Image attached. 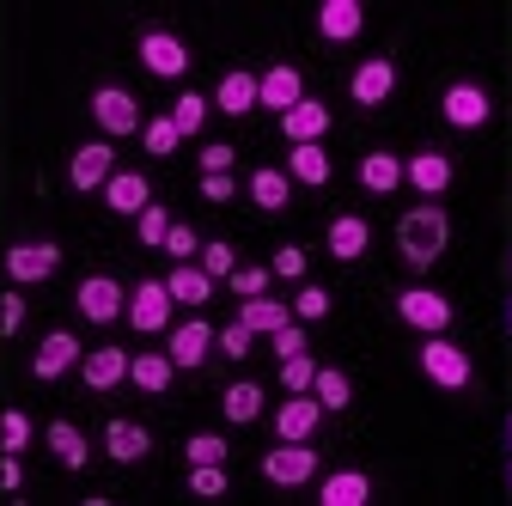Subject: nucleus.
Returning <instances> with one entry per match:
<instances>
[{
  "mask_svg": "<svg viewBox=\"0 0 512 506\" xmlns=\"http://www.w3.org/2000/svg\"><path fill=\"white\" fill-rule=\"evenodd\" d=\"M445 244H452V220H445V208H409L397 220V250H403V263L427 269L445 257Z\"/></svg>",
  "mask_w": 512,
  "mask_h": 506,
  "instance_id": "nucleus-1",
  "label": "nucleus"
},
{
  "mask_svg": "<svg viewBox=\"0 0 512 506\" xmlns=\"http://www.w3.org/2000/svg\"><path fill=\"white\" fill-rule=\"evenodd\" d=\"M421 372L433 378L439 391H464L470 385V354L458 342H445V336H427L421 342Z\"/></svg>",
  "mask_w": 512,
  "mask_h": 506,
  "instance_id": "nucleus-2",
  "label": "nucleus"
},
{
  "mask_svg": "<svg viewBox=\"0 0 512 506\" xmlns=\"http://www.w3.org/2000/svg\"><path fill=\"white\" fill-rule=\"evenodd\" d=\"M397 318L415 324L421 336H445V324H452V299L433 293V287H409V293H397Z\"/></svg>",
  "mask_w": 512,
  "mask_h": 506,
  "instance_id": "nucleus-3",
  "label": "nucleus"
},
{
  "mask_svg": "<svg viewBox=\"0 0 512 506\" xmlns=\"http://www.w3.org/2000/svg\"><path fill=\"white\" fill-rule=\"evenodd\" d=\"M92 122L104 135H141V104L128 98L122 86H98L92 92Z\"/></svg>",
  "mask_w": 512,
  "mask_h": 506,
  "instance_id": "nucleus-4",
  "label": "nucleus"
},
{
  "mask_svg": "<svg viewBox=\"0 0 512 506\" xmlns=\"http://www.w3.org/2000/svg\"><path fill=\"white\" fill-rule=\"evenodd\" d=\"M74 305H80V318H92V324H116L122 311H128V293L110 275H86L80 293H74Z\"/></svg>",
  "mask_w": 512,
  "mask_h": 506,
  "instance_id": "nucleus-5",
  "label": "nucleus"
},
{
  "mask_svg": "<svg viewBox=\"0 0 512 506\" xmlns=\"http://www.w3.org/2000/svg\"><path fill=\"white\" fill-rule=\"evenodd\" d=\"M263 476H269L275 488H299V482L317 476V452H305V439H281V452L263 458Z\"/></svg>",
  "mask_w": 512,
  "mask_h": 506,
  "instance_id": "nucleus-6",
  "label": "nucleus"
},
{
  "mask_svg": "<svg viewBox=\"0 0 512 506\" xmlns=\"http://www.w3.org/2000/svg\"><path fill=\"white\" fill-rule=\"evenodd\" d=\"M128 324H135L141 336H153V330L171 324V293H165V281H141L135 293H128Z\"/></svg>",
  "mask_w": 512,
  "mask_h": 506,
  "instance_id": "nucleus-7",
  "label": "nucleus"
},
{
  "mask_svg": "<svg viewBox=\"0 0 512 506\" xmlns=\"http://www.w3.org/2000/svg\"><path fill=\"white\" fill-rule=\"evenodd\" d=\"M445 122L452 129H482V122L494 116V104H488V92L482 86H470V80H458V86H445Z\"/></svg>",
  "mask_w": 512,
  "mask_h": 506,
  "instance_id": "nucleus-8",
  "label": "nucleus"
},
{
  "mask_svg": "<svg viewBox=\"0 0 512 506\" xmlns=\"http://www.w3.org/2000/svg\"><path fill=\"white\" fill-rule=\"evenodd\" d=\"M141 61H147V74L177 80V74L189 68V49H183V37H171V31H141Z\"/></svg>",
  "mask_w": 512,
  "mask_h": 506,
  "instance_id": "nucleus-9",
  "label": "nucleus"
},
{
  "mask_svg": "<svg viewBox=\"0 0 512 506\" xmlns=\"http://www.w3.org/2000/svg\"><path fill=\"white\" fill-rule=\"evenodd\" d=\"M116 177V153H110V141H86L74 159H68V183L74 189H104Z\"/></svg>",
  "mask_w": 512,
  "mask_h": 506,
  "instance_id": "nucleus-10",
  "label": "nucleus"
},
{
  "mask_svg": "<svg viewBox=\"0 0 512 506\" xmlns=\"http://www.w3.org/2000/svg\"><path fill=\"white\" fill-rule=\"evenodd\" d=\"M348 92H354V104H384V98L397 92V61H384V55L360 61L354 80H348Z\"/></svg>",
  "mask_w": 512,
  "mask_h": 506,
  "instance_id": "nucleus-11",
  "label": "nucleus"
},
{
  "mask_svg": "<svg viewBox=\"0 0 512 506\" xmlns=\"http://www.w3.org/2000/svg\"><path fill=\"white\" fill-rule=\"evenodd\" d=\"M305 98V80H299V68H287V61H275V68L263 74V80H256V104H263V110H293Z\"/></svg>",
  "mask_w": 512,
  "mask_h": 506,
  "instance_id": "nucleus-12",
  "label": "nucleus"
},
{
  "mask_svg": "<svg viewBox=\"0 0 512 506\" xmlns=\"http://www.w3.org/2000/svg\"><path fill=\"white\" fill-rule=\"evenodd\" d=\"M68 366H80V336H74V330H49L43 348H37V360H31V372L49 385V378H61Z\"/></svg>",
  "mask_w": 512,
  "mask_h": 506,
  "instance_id": "nucleus-13",
  "label": "nucleus"
},
{
  "mask_svg": "<svg viewBox=\"0 0 512 506\" xmlns=\"http://www.w3.org/2000/svg\"><path fill=\"white\" fill-rule=\"evenodd\" d=\"M55 263H61L55 244H13V250H7V275H13L19 287H25V281H49Z\"/></svg>",
  "mask_w": 512,
  "mask_h": 506,
  "instance_id": "nucleus-14",
  "label": "nucleus"
},
{
  "mask_svg": "<svg viewBox=\"0 0 512 506\" xmlns=\"http://www.w3.org/2000/svg\"><path fill=\"white\" fill-rule=\"evenodd\" d=\"M317 421H324V403H317L311 391H299V397H287V403L275 409V433H281V439H311Z\"/></svg>",
  "mask_w": 512,
  "mask_h": 506,
  "instance_id": "nucleus-15",
  "label": "nucleus"
},
{
  "mask_svg": "<svg viewBox=\"0 0 512 506\" xmlns=\"http://www.w3.org/2000/svg\"><path fill=\"white\" fill-rule=\"evenodd\" d=\"M281 135H287L293 147H305V141H324V135H330V110L317 104V98H299V104L281 116Z\"/></svg>",
  "mask_w": 512,
  "mask_h": 506,
  "instance_id": "nucleus-16",
  "label": "nucleus"
},
{
  "mask_svg": "<svg viewBox=\"0 0 512 506\" xmlns=\"http://www.w3.org/2000/svg\"><path fill=\"white\" fill-rule=\"evenodd\" d=\"M366 244H372V226H366L360 214H336V220H330V257H336V263H360Z\"/></svg>",
  "mask_w": 512,
  "mask_h": 506,
  "instance_id": "nucleus-17",
  "label": "nucleus"
},
{
  "mask_svg": "<svg viewBox=\"0 0 512 506\" xmlns=\"http://www.w3.org/2000/svg\"><path fill=\"white\" fill-rule=\"evenodd\" d=\"M80 378H86V391H116L122 378H128V354L122 348H92L80 360Z\"/></svg>",
  "mask_w": 512,
  "mask_h": 506,
  "instance_id": "nucleus-18",
  "label": "nucleus"
},
{
  "mask_svg": "<svg viewBox=\"0 0 512 506\" xmlns=\"http://www.w3.org/2000/svg\"><path fill=\"white\" fill-rule=\"evenodd\" d=\"M238 324H244L250 336H275L281 324H293V305H281V299H269V293H256V299L238 305Z\"/></svg>",
  "mask_w": 512,
  "mask_h": 506,
  "instance_id": "nucleus-19",
  "label": "nucleus"
},
{
  "mask_svg": "<svg viewBox=\"0 0 512 506\" xmlns=\"http://www.w3.org/2000/svg\"><path fill=\"white\" fill-rule=\"evenodd\" d=\"M360 25H366V7H360V0H324V7H317V31H324L330 43L360 37Z\"/></svg>",
  "mask_w": 512,
  "mask_h": 506,
  "instance_id": "nucleus-20",
  "label": "nucleus"
},
{
  "mask_svg": "<svg viewBox=\"0 0 512 506\" xmlns=\"http://www.w3.org/2000/svg\"><path fill=\"white\" fill-rule=\"evenodd\" d=\"M104 452H110L116 464H141V458L153 452V439H147L141 421H110V427H104Z\"/></svg>",
  "mask_w": 512,
  "mask_h": 506,
  "instance_id": "nucleus-21",
  "label": "nucleus"
},
{
  "mask_svg": "<svg viewBox=\"0 0 512 506\" xmlns=\"http://www.w3.org/2000/svg\"><path fill=\"white\" fill-rule=\"evenodd\" d=\"M403 177L433 202V196H445V189H452V159H445V153H415V159L403 165Z\"/></svg>",
  "mask_w": 512,
  "mask_h": 506,
  "instance_id": "nucleus-22",
  "label": "nucleus"
},
{
  "mask_svg": "<svg viewBox=\"0 0 512 506\" xmlns=\"http://www.w3.org/2000/svg\"><path fill=\"white\" fill-rule=\"evenodd\" d=\"M208 348H214V324H202V318H189V324L171 330V366H202Z\"/></svg>",
  "mask_w": 512,
  "mask_h": 506,
  "instance_id": "nucleus-23",
  "label": "nucleus"
},
{
  "mask_svg": "<svg viewBox=\"0 0 512 506\" xmlns=\"http://www.w3.org/2000/svg\"><path fill=\"white\" fill-rule=\"evenodd\" d=\"M104 202H110L116 214H141V208H153V189H147L141 171H116V177L104 183Z\"/></svg>",
  "mask_w": 512,
  "mask_h": 506,
  "instance_id": "nucleus-24",
  "label": "nucleus"
},
{
  "mask_svg": "<svg viewBox=\"0 0 512 506\" xmlns=\"http://www.w3.org/2000/svg\"><path fill=\"white\" fill-rule=\"evenodd\" d=\"M317 500H324V506H366L372 500V476L366 470H336V476H324Z\"/></svg>",
  "mask_w": 512,
  "mask_h": 506,
  "instance_id": "nucleus-25",
  "label": "nucleus"
},
{
  "mask_svg": "<svg viewBox=\"0 0 512 506\" xmlns=\"http://www.w3.org/2000/svg\"><path fill=\"white\" fill-rule=\"evenodd\" d=\"M165 293H171V305H208L214 275H208V269H196V263H177V269L165 275Z\"/></svg>",
  "mask_w": 512,
  "mask_h": 506,
  "instance_id": "nucleus-26",
  "label": "nucleus"
},
{
  "mask_svg": "<svg viewBox=\"0 0 512 506\" xmlns=\"http://www.w3.org/2000/svg\"><path fill=\"white\" fill-rule=\"evenodd\" d=\"M43 439H49V452L68 464V470H86V433H80L74 421H49Z\"/></svg>",
  "mask_w": 512,
  "mask_h": 506,
  "instance_id": "nucleus-27",
  "label": "nucleus"
},
{
  "mask_svg": "<svg viewBox=\"0 0 512 506\" xmlns=\"http://www.w3.org/2000/svg\"><path fill=\"white\" fill-rule=\"evenodd\" d=\"M287 177H293V183H311V189H317V183H330V153L317 147V141L293 147V153H287Z\"/></svg>",
  "mask_w": 512,
  "mask_h": 506,
  "instance_id": "nucleus-28",
  "label": "nucleus"
},
{
  "mask_svg": "<svg viewBox=\"0 0 512 506\" xmlns=\"http://www.w3.org/2000/svg\"><path fill=\"white\" fill-rule=\"evenodd\" d=\"M214 104L226 110V116H244V110H256V74H244V68H232L220 86H214Z\"/></svg>",
  "mask_w": 512,
  "mask_h": 506,
  "instance_id": "nucleus-29",
  "label": "nucleus"
},
{
  "mask_svg": "<svg viewBox=\"0 0 512 506\" xmlns=\"http://www.w3.org/2000/svg\"><path fill=\"white\" fill-rule=\"evenodd\" d=\"M360 183L372 189V196H391V189L403 183V159L397 153H366L360 159Z\"/></svg>",
  "mask_w": 512,
  "mask_h": 506,
  "instance_id": "nucleus-30",
  "label": "nucleus"
},
{
  "mask_svg": "<svg viewBox=\"0 0 512 506\" xmlns=\"http://www.w3.org/2000/svg\"><path fill=\"white\" fill-rule=\"evenodd\" d=\"M311 397L324 403V409H348V403H354V378H348L342 366H317V378H311Z\"/></svg>",
  "mask_w": 512,
  "mask_h": 506,
  "instance_id": "nucleus-31",
  "label": "nucleus"
},
{
  "mask_svg": "<svg viewBox=\"0 0 512 506\" xmlns=\"http://www.w3.org/2000/svg\"><path fill=\"white\" fill-rule=\"evenodd\" d=\"M287 171H275V165H263V171H250V202L256 208H269V214H281L287 208Z\"/></svg>",
  "mask_w": 512,
  "mask_h": 506,
  "instance_id": "nucleus-32",
  "label": "nucleus"
},
{
  "mask_svg": "<svg viewBox=\"0 0 512 506\" xmlns=\"http://www.w3.org/2000/svg\"><path fill=\"white\" fill-rule=\"evenodd\" d=\"M171 372H177V366H171V354H135V360H128V378H135L141 391H153V397L171 385Z\"/></svg>",
  "mask_w": 512,
  "mask_h": 506,
  "instance_id": "nucleus-33",
  "label": "nucleus"
},
{
  "mask_svg": "<svg viewBox=\"0 0 512 506\" xmlns=\"http://www.w3.org/2000/svg\"><path fill=\"white\" fill-rule=\"evenodd\" d=\"M220 409H226V421H256V415H263V385H250V378H238V385H226Z\"/></svg>",
  "mask_w": 512,
  "mask_h": 506,
  "instance_id": "nucleus-34",
  "label": "nucleus"
},
{
  "mask_svg": "<svg viewBox=\"0 0 512 506\" xmlns=\"http://www.w3.org/2000/svg\"><path fill=\"white\" fill-rule=\"evenodd\" d=\"M141 141H147L153 159H171L183 135H177V122H171V116H153V122H141Z\"/></svg>",
  "mask_w": 512,
  "mask_h": 506,
  "instance_id": "nucleus-35",
  "label": "nucleus"
},
{
  "mask_svg": "<svg viewBox=\"0 0 512 506\" xmlns=\"http://www.w3.org/2000/svg\"><path fill=\"white\" fill-rule=\"evenodd\" d=\"M171 122H177V135H196L202 122H208V98H202V92H183V98L171 104Z\"/></svg>",
  "mask_w": 512,
  "mask_h": 506,
  "instance_id": "nucleus-36",
  "label": "nucleus"
},
{
  "mask_svg": "<svg viewBox=\"0 0 512 506\" xmlns=\"http://www.w3.org/2000/svg\"><path fill=\"white\" fill-rule=\"evenodd\" d=\"M189 494H196V500H220L226 494V464H189Z\"/></svg>",
  "mask_w": 512,
  "mask_h": 506,
  "instance_id": "nucleus-37",
  "label": "nucleus"
},
{
  "mask_svg": "<svg viewBox=\"0 0 512 506\" xmlns=\"http://www.w3.org/2000/svg\"><path fill=\"white\" fill-rule=\"evenodd\" d=\"M25 446H31V415L7 409V415H0V452H25Z\"/></svg>",
  "mask_w": 512,
  "mask_h": 506,
  "instance_id": "nucleus-38",
  "label": "nucleus"
},
{
  "mask_svg": "<svg viewBox=\"0 0 512 506\" xmlns=\"http://www.w3.org/2000/svg\"><path fill=\"white\" fill-rule=\"evenodd\" d=\"M311 378H317V360H311V354H293V360H281V385H287V397L311 391Z\"/></svg>",
  "mask_w": 512,
  "mask_h": 506,
  "instance_id": "nucleus-39",
  "label": "nucleus"
},
{
  "mask_svg": "<svg viewBox=\"0 0 512 506\" xmlns=\"http://www.w3.org/2000/svg\"><path fill=\"white\" fill-rule=\"evenodd\" d=\"M202 269L214 275V281H232V269H238V257H232V244H202Z\"/></svg>",
  "mask_w": 512,
  "mask_h": 506,
  "instance_id": "nucleus-40",
  "label": "nucleus"
},
{
  "mask_svg": "<svg viewBox=\"0 0 512 506\" xmlns=\"http://www.w3.org/2000/svg\"><path fill=\"white\" fill-rule=\"evenodd\" d=\"M183 452H189V464H226V439L220 433H196Z\"/></svg>",
  "mask_w": 512,
  "mask_h": 506,
  "instance_id": "nucleus-41",
  "label": "nucleus"
},
{
  "mask_svg": "<svg viewBox=\"0 0 512 506\" xmlns=\"http://www.w3.org/2000/svg\"><path fill=\"white\" fill-rule=\"evenodd\" d=\"M293 311H299V318H330V293L324 287H299V299H293Z\"/></svg>",
  "mask_w": 512,
  "mask_h": 506,
  "instance_id": "nucleus-42",
  "label": "nucleus"
},
{
  "mask_svg": "<svg viewBox=\"0 0 512 506\" xmlns=\"http://www.w3.org/2000/svg\"><path fill=\"white\" fill-rule=\"evenodd\" d=\"M135 220H141V244H165V232H171V214L165 208H141Z\"/></svg>",
  "mask_w": 512,
  "mask_h": 506,
  "instance_id": "nucleus-43",
  "label": "nucleus"
},
{
  "mask_svg": "<svg viewBox=\"0 0 512 506\" xmlns=\"http://www.w3.org/2000/svg\"><path fill=\"white\" fill-rule=\"evenodd\" d=\"M269 269H275V275H287V281H305V250H299V244H281Z\"/></svg>",
  "mask_w": 512,
  "mask_h": 506,
  "instance_id": "nucleus-44",
  "label": "nucleus"
},
{
  "mask_svg": "<svg viewBox=\"0 0 512 506\" xmlns=\"http://www.w3.org/2000/svg\"><path fill=\"white\" fill-rule=\"evenodd\" d=\"M269 275H275V269H232V293H244V299L269 293Z\"/></svg>",
  "mask_w": 512,
  "mask_h": 506,
  "instance_id": "nucleus-45",
  "label": "nucleus"
},
{
  "mask_svg": "<svg viewBox=\"0 0 512 506\" xmlns=\"http://www.w3.org/2000/svg\"><path fill=\"white\" fill-rule=\"evenodd\" d=\"M165 250H171L177 263H189V257H196V250H202V238L189 232V226H171V232H165Z\"/></svg>",
  "mask_w": 512,
  "mask_h": 506,
  "instance_id": "nucleus-46",
  "label": "nucleus"
},
{
  "mask_svg": "<svg viewBox=\"0 0 512 506\" xmlns=\"http://www.w3.org/2000/svg\"><path fill=\"white\" fill-rule=\"evenodd\" d=\"M232 159H238V153H232L226 141H208V147H202V177H220V171H232Z\"/></svg>",
  "mask_w": 512,
  "mask_h": 506,
  "instance_id": "nucleus-47",
  "label": "nucleus"
},
{
  "mask_svg": "<svg viewBox=\"0 0 512 506\" xmlns=\"http://www.w3.org/2000/svg\"><path fill=\"white\" fill-rule=\"evenodd\" d=\"M214 342H220L232 360H244V354H250V330H244V324H226V330H214Z\"/></svg>",
  "mask_w": 512,
  "mask_h": 506,
  "instance_id": "nucleus-48",
  "label": "nucleus"
},
{
  "mask_svg": "<svg viewBox=\"0 0 512 506\" xmlns=\"http://www.w3.org/2000/svg\"><path fill=\"white\" fill-rule=\"evenodd\" d=\"M269 342H275V354H281V360H293V354H305V330H299V324H281V330H275Z\"/></svg>",
  "mask_w": 512,
  "mask_h": 506,
  "instance_id": "nucleus-49",
  "label": "nucleus"
},
{
  "mask_svg": "<svg viewBox=\"0 0 512 506\" xmlns=\"http://www.w3.org/2000/svg\"><path fill=\"white\" fill-rule=\"evenodd\" d=\"M19 324H25V299L7 293V299H0V336H19Z\"/></svg>",
  "mask_w": 512,
  "mask_h": 506,
  "instance_id": "nucleus-50",
  "label": "nucleus"
},
{
  "mask_svg": "<svg viewBox=\"0 0 512 506\" xmlns=\"http://www.w3.org/2000/svg\"><path fill=\"white\" fill-rule=\"evenodd\" d=\"M202 196H208V202H232V196H238L232 171H220V177H202Z\"/></svg>",
  "mask_w": 512,
  "mask_h": 506,
  "instance_id": "nucleus-51",
  "label": "nucleus"
},
{
  "mask_svg": "<svg viewBox=\"0 0 512 506\" xmlns=\"http://www.w3.org/2000/svg\"><path fill=\"white\" fill-rule=\"evenodd\" d=\"M19 482H25V470H19V452H0V488L13 494Z\"/></svg>",
  "mask_w": 512,
  "mask_h": 506,
  "instance_id": "nucleus-52",
  "label": "nucleus"
},
{
  "mask_svg": "<svg viewBox=\"0 0 512 506\" xmlns=\"http://www.w3.org/2000/svg\"><path fill=\"white\" fill-rule=\"evenodd\" d=\"M506 330H512V299H506Z\"/></svg>",
  "mask_w": 512,
  "mask_h": 506,
  "instance_id": "nucleus-53",
  "label": "nucleus"
},
{
  "mask_svg": "<svg viewBox=\"0 0 512 506\" xmlns=\"http://www.w3.org/2000/svg\"><path fill=\"white\" fill-rule=\"evenodd\" d=\"M506 439H512V421H506Z\"/></svg>",
  "mask_w": 512,
  "mask_h": 506,
  "instance_id": "nucleus-54",
  "label": "nucleus"
},
{
  "mask_svg": "<svg viewBox=\"0 0 512 506\" xmlns=\"http://www.w3.org/2000/svg\"><path fill=\"white\" fill-rule=\"evenodd\" d=\"M506 482H512V470H506Z\"/></svg>",
  "mask_w": 512,
  "mask_h": 506,
  "instance_id": "nucleus-55",
  "label": "nucleus"
}]
</instances>
